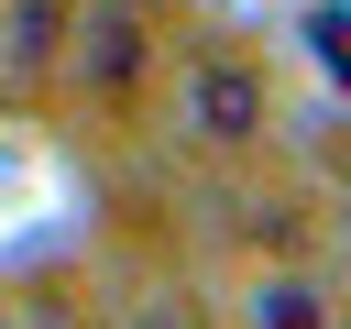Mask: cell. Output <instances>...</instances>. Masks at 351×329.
Segmentation results:
<instances>
[{
	"instance_id": "1",
	"label": "cell",
	"mask_w": 351,
	"mask_h": 329,
	"mask_svg": "<svg viewBox=\"0 0 351 329\" xmlns=\"http://www.w3.org/2000/svg\"><path fill=\"white\" fill-rule=\"evenodd\" d=\"M263 121H274V77H263V55H241V44H197V55L176 66V132H186L197 154H241V143H263Z\"/></svg>"
},
{
	"instance_id": "2",
	"label": "cell",
	"mask_w": 351,
	"mask_h": 329,
	"mask_svg": "<svg viewBox=\"0 0 351 329\" xmlns=\"http://www.w3.org/2000/svg\"><path fill=\"white\" fill-rule=\"evenodd\" d=\"M241 329H340V285L318 263H274L241 285Z\"/></svg>"
},
{
	"instance_id": "3",
	"label": "cell",
	"mask_w": 351,
	"mask_h": 329,
	"mask_svg": "<svg viewBox=\"0 0 351 329\" xmlns=\"http://www.w3.org/2000/svg\"><path fill=\"white\" fill-rule=\"evenodd\" d=\"M66 66V0H11L0 11V77L11 88H44Z\"/></svg>"
}]
</instances>
